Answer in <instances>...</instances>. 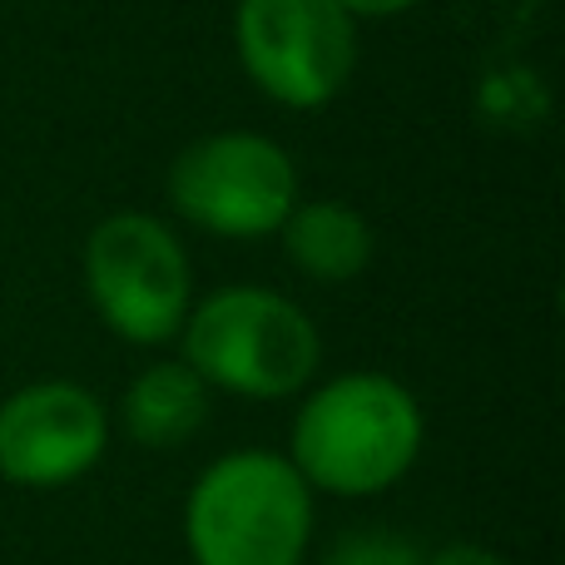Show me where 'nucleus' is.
I'll return each instance as SVG.
<instances>
[{
    "mask_svg": "<svg viewBox=\"0 0 565 565\" xmlns=\"http://www.w3.org/2000/svg\"><path fill=\"white\" fill-rule=\"evenodd\" d=\"M427 447V412L402 377L348 367L318 377L298 397L282 457L312 497L367 501L412 477Z\"/></svg>",
    "mask_w": 565,
    "mask_h": 565,
    "instance_id": "1",
    "label": "nucleus"
},
{
    "mask_svg": "<svg viewBox=\"0 0 565 565\" xmlns=\"http://www.w3.org/2000/svg\"><path fill=\"white\" fill-rule=\"evenodd\" d=\"M179 358L209 392L244 402H288L318 382L322 328L274 282H224L194 298L179 328Z\"/></svg>",
    "mask_w": 565,
    "mask_h": 565,
    "instance_id": "2",
    "label": "nucleus"
},
{
    "mask_svg": "<svg viewBox=\"0 0 565 565\" xmlns=\"http://www.w3.org/2000/svg\"><path fill=\"white\" fill-rule=\"evenodd\" d=\"M318 497L274 447H234L184 497V551L194 565H302Z\"/></svg>",
    "mask_w": 565,
    "mask_h": 565,
    "instance_id": "3",
    "label": "nucleus"
},
{
    "mask_svg": "<svg viewBox=\"0 0 565 565\" xmlns=\"http://www.w3.org/2000/svg\"><path fill=\"white\" fill-rule=\"evenodd\" d=\"M79 282L105 332L145 352L179 342L199 298L184 234L154 209H115L99 218L79 248Z\"/></svg>",
    "mask_w": 565,
    "mask_h": 565,
    "instance_id": "4",
    "label": "nucleus"
},
{
    "mask_svg": "<svg viewBox=\"0 0 565 565\" xmlns=\"http://www.w3.org/2000/svg\"><path fill=\"white\" fill-rule=\"evenodd\" d=\"M302 199L298 159L278 135L248 125L189 139L164 169V204L179 228L218 244H264Z\"/></svg>",
    "mask_w": 565,
    "mask_h": 565,
    "instance_id": "5",
    "label": "nucleus"
},
{
    "mask_svg": "<svg viewBox=\"0 0 565 565\" xmlns=\"http://www.w3.org/2000/svg\"><path fill=\"white\" fill-rule=\"evenodd\" d=\"M228 40L244 79L288 115L328 109L362 65V25L342 0H234Z\"/></svg>",
    "mask_w": 565,
    "mask_h": 565,
    "instance_id": "6",
    "label": "nucleus"
},
{
    "mask_svg": "<svg viewBox=\"0 0 565 565\" xmlns=\"http://www.w3.org/2000/svg\"><path fill=\"white\" fill-rule=\"evenodd\" d=\"M115 422L99 392L75 377H40L0 397V481L60 491L105 461Z\"/></svg>",
    "mask_w": 565,
    "mask_h": 565,
    "instance_id": "7",
    "label": "nucleus"
},
{
    "mask_svg": "<svg viewBox=\"0 0 565 565\" xmlns=\"http://www.w3.org/2000/svg\"><path fill=\"white\" fill-rule=\"evenodd\" d=\"M278 248L298 278L318 288H348L372 268L377 258V228L352 199H308L292 204V214L278 228Z\"/></svg>",
    "mask_w": 565,
    "mask_h": 565,
    "instance_id": "8",
    "label": "nucleus"
},
{
    "mask_svg": "<svg viewBox=\"0 0 565 565\" xmlns=\"http://www.w3.org/2000/svg\"><path fill=\"white\" fill-rule=\"evenodd\" d=\"M209 412H214V392L204 387L194 367L184 358H154L125 382L119 392V407L109 412V422H119L135 447L145 451H174L189 447L199 431L209 427Z\"/></svg>",
    "mask_w": 565,
    "mask_h": 565,
    "instance_id": "9",
    "label": "nucleus"
},
{
    "mask_svg": "<svg viewBox=\"0 0 565 565\" xmlns=\"http://www.w3.org/2000/svg\"><path fill=\"white\" fill-rule=\"evenodd\" d=\"M427 551L417 541L397 536V531H358V536L338 541V551L328 556V565H422Z\"/></svg>",
    "mask_w": 565,
    "mask_h": 565,
    "instance_id": "10",
    "label": "nucleus"
},
{
    "mask_svg": "<svg viewBox=\"0 0 565 565\" xmlns=\"http://www.w3.org/2000/svg\"><path fill=\"white\" fill-rule=\"evenodd\" d=\"M422 565H507L491 546H481V541H447V546L427 551Z\"/></svg>",
    "mask_w": 565,
    "mask_h": 565,
    "instance_id": "11",
    "label": "nucleus"
},
{
    "mask_svg": "<svg viewBox=\"0 0 565 565\" xmlns=\"http://www.w3.org/2000/svg\"><path fill=\"white\" fill-rule=\"evenodd\" d=\"M348 6V15L358 20V25H367V20H397L407 15V10H417L422 0H342Z\"/></svg>",
    "mask_w": 565,
    "mask_h": 565,
    "instance_id": "12",
    "label": "nucleus"
}]
</instances>
